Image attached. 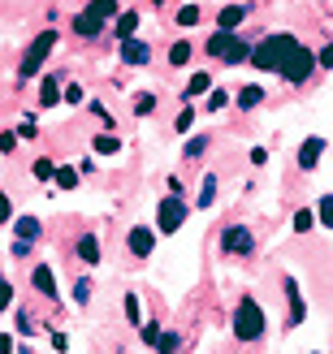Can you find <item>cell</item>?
I'll return each mask as SVG.
<instances>
[{
    "label": "cell",
    "mask_w": 333,
    "mask_h": 354,
    "mask_svg": "<svg viewBox=\"0 0 333 354\" xmlns=\"http://www.w3.org/2000/svg\"><path fill=\"white\" fill-rule=\"evenodd\" d=\"M294 44H299L294 35H269L260 48H251V65H255V69H269V74H273V69L282 74V61L290 57Z\"/></svg>",
    "instance_id": "1"
},
{
    "label": "cell",
    "mask_w": 333,
    "mask_h": 354,
    "mask_svg": "<svg viewBox=\"0 0 333 354\" xmlns=\"http://www.w3.org/2000/svg\"><path fill=\"white\" fill-rule=\"evenodd\" d=\"M234 337L238 342H260L264 337V311H260L255 298H242L234 311Z\"/></svg>",
    "instance_id": "2"
},
{
    "label": "cell",
    "mask_w": 333,
    "mask_h": 354,
    "mask_svg": "<svg viewBox=\"0 0 333 354\" xmlns=\"http://www.w3.org/2000/svg\"><path fill=\"white\" fill-rule=\"evenodd\" d=\"M109 17H117V0H91L78 17H74V35H82V39H91V35L104 30V22Z\"/></svg>",
    "instance_id": "3"
},
{
    "label": "cell",
    "mask_w": 333,
    "mask_h": 354,
    "mask_svg": "<svg viewBox=\"0 0 333 354\" xmlns=\"http://www.w3.org/2000/svg\"><path fill=\"white\" fill-rule=\"evenodd\" d=\"M208 57H217V61H225V65H238V61L251 57V48L242 44L234 30H217L213 39H208Z\"/></svg>",
    "instance_id": "4"
},
{
    "label": "cell",
    "mask_w": 333,
    "mask_h": 354,
    "mask_svg": "<svg viewBox=\"0 0 333 354\" xmlns=\"http://www.w3.org/2000/svg\"><path fill=\"white\" fill-rule=\"evenodd\" d=\"M52 48H57V30H44V35H35V44L26 48V57H22V78H30V74H39Z\"/></svg>",
    "instance_id": "5"
},
{
    "label": "cell",
    "mask_w": 333,
    "mask_h": 354,
    "mask_svg": "<svg viewBox=\"0 0 333 354\" xmlns=\"http://www.w3.org/2000/svg\"><path fill=\"white\" fill-rule=\"evenodd\" d=\"M312 69H316V52H307L303 44H294L290 57L282 61V78H286V82H303Z\"/></svg>",
    "instance_id": "6"
},
{
    "label": "cell",
    "mask_w": 333,
    "mask_h": 354,
    "mask_svg": "<svg viewBox=\"0 0 333 354\" xmlns=\"http://www.w3.org/2000/svg\"><path fill=\"white\" fill-rule=\"evenodd\" d=\"M182 221H186L182 199H178V194H169V199H165L161 207H156V229H161V234H178Z\"/></svg>",
    "instance_id": "7"
},
{
    "label": "cell",
    "mask_w": 333,
    "mask_h": 354,
    "mask_svg": "<svg viewBox=\"0 0 333 354\" xmlns=\"http://www.w3.org/2000/svg\"><path fill=\"white\" fill-rule=\"evenodd\" d=\"M221 246H225V251H230V255H251V229H242V225H230V229H225V238H221Z\"/></svg>",
    "instance_id": "8"
},
{
    "label": "cell",
    "mask_w": 333,
    "mask_h": 354,
    "mask_svg": "<svg viewBox=\"0 0 333 354\" xmlns=\"http://www.w3.org/2000/svg\"><path fill=\"white\" fill-rule=\"evenodd\" d=\"M286 298H290V324H299L303 315H307V307H303V298H299V281H294V277H286Z\"/></svg>",
    "instance_id": "9"
},
{
    "label": "cell",
    "mask_w": 333,
    "mask_h": 354,
    "mask_svg": "<svg viewBox=\"0 0 333 354\" xmlns=\"http://www.w3.org/2000/svg\"><path fill=\"white\" fill-rule=\"evenodd\" d=\"M121 61H126V65H147V44L121 39Z\"/></svg>",
    "instance_id": "10"
},
{
    "label": "cell",
    "mask_w": 333,
    "mask_h": 354,
    "mask_svg": "<svg viewBox=\"0 0 333 354\" xmlns=\"http://www.w3.org/2000/svg\"><path fill=\"white\" fill-rule=\"evenodd\" d=\"M321 151H325V138H307V143L299 147V169H316Z\"/></svg>",
    "instance_id": "11"
},
{
    "label": "cell",
    "mask_w": 333,
    "mask_h": 354,
    "mask_svg": "<svg viewBox=\"0 0 333 354\" xmlns=\"http://www.w3.org/2000/svg\"><path fill=\"white\" fill-rule=\"evenodd\" d=\"M152 246H156V234H152V229H130V251H134V255H152Z\"/></svg>",
    "instance_id": "12"
},
{
    "label": "cell",
    "mask_w": 333,
    "mask_h": 354,
    "mask_svg": "<svg viewBox=\"0 0 333 354\" xmlns=\"http://www.w3.org/2000/svg\"><path fill=\"white\" fill-rule=\"evenodd\" d=\"M39 104H44V109H57V104H61V82L57 78H44L39 82Z\"/></svg>",
    "instance_id": "13"
},
{
    "label": "cell",
    "mask_w": 333,
    "mask_h": 354,
    "mask_svg": "<svg viewBox=\"0 0 333 354\" xmlns=\"http://www.w3.org/2000/svg\"><path fill=\"white\" fill-rule=\"evenodd\" d=\"M78 259L82 263H100V242H96V234H82L78 238Z\"/></svg>",
    "instance_id": "14"
},
{
    "label": "cell",
    "mask_w": 333,
    "mask_h": 354,
    "mask_svg": "<svg viewBox=\"0 0 333 354\" xmlns=\"http://www.w3.org/2000/svg\"><path fill=\"white\" fill-rule=\"evenodd\" d=\"M35 290L48 294V298H57V281H52V268H48V263H39V268H35Z\"/></svg>",
    "instance_id": "15"
},
{
    "label": "cell",
    "mask_w": 333,
    "mask_h": 354,
    "mask_svg": "<svg viewBox=\"0 0 333 354\" xmlns=\"http://www.w3.org/2000/svg\"><path fill=\"white\" fill-rule=\"evenodd\" d=\"M13 234H17V242H35V238H39V221H35V216L13 221Z\"/></svg>",
    "instance_id": "16"
},
{
    "label": "cell",
    "mask_w": 333,
    "mask_h": 354,
    "mask_svg": "<svg viewBox=\"0 0 333 354\" xmlns=\"http://www.w3.org/2000/svg\"><path fill=\"white\" fill-rule=\"evenodd\" d=\"M242 17H247V9H242V5H225L217 22H221V30H234V26L242 22Z\"/></svg>",
    "instance_id": "17"
},
{
    "label": "cell",
    "mask_w": 333,
    "mask_h": 354,
    "mask_svg": "<svg viewBox=\"0 0 333 354\" xmlns=\"http://www.w3.org/2000/svg\"><path fill=\"white\" fill-rule=\"evenodd\" d=\"M138 30V13H117V39H134Z\"/></svg>",
    "instance_id": "18"
},
{
    "label": "cell",
    "mask_w": 333,
    "mask_h": 354,
    "mask_svg": "<svg viewBox=\"0 0 333 354\" xmlns=\"http://www.w3.org/2000/svg\"><path fill=\"white\" fill-rule=\"evenodd\" d=\"M213 199H217V177L208 173V177H204V186H199V207L208 212V207H213Z\"/></svg>",
    "instance_id": "19"
},
{
    "label": "cell",
    "mask_w": 333,
    "mask_h": 354,
    "mask_svg": "<svg viewBox=\"0 0 333 354\" xmlns=\"http://www.w3.org/2000/svg\"><path fill=\"white\" fill-rule=\"evenodd\" d=\"M260 100H264V91H260V86H242V91H238V109H255Z\"/></svg>",
    "instance_id": "20"
},
{
    "label": "cell",
    "mask_w": 333,
    "mask_h": 354,
    "mask_svg": "<svg viewBox=\"0 0 333 354\" xmlns=\"http://www.w3.org/2000/svg\"><path fill=\"white\" fill-rule=\"evenodd\" d=\"M96 151H100V156H113V151H121V138H113V134H100V138H96Z\"/></svg>",
    "instance_id": "21"
},
{
    "label": "cell",
    "mask_w": 333,
    "mask_h": 354,
    "mask_svg": "<svg viewBox=\"0 0 333 354\" xmlns=\"http://www.w3.org/2000/svg\"><path fill=\"white\" fill-rule=\"evenodd\" d=\"M312 225H316V212H307V207H303V212H294V234H307Z\"/></svg>",
    "instance_id": "22"
},
{
    "label": "cell",
    "mask_w": 333,
    "mask_h": 354,
    "mask_svg": "<svg viewBox=\"0 0 333 354\" xmlns=\"http://www.w3.org/2000/svg\"><path fill=\"white\" fill-rule=\"evenodd\" d=\"M169 61H173V65H186V61H190V44H186V39H178V44L169 48Z\"/></svg>",
    "instance_id": "23"
},
{
    "label": "cell",
    "mask_w": 333,
    "mask_h": 354,
    "mask_svg": "<svg viewBox=\"0 0 333 354\" xmlns=\"http://www.w3.org/2000/svg\"><path fill=\"white\" fill-rule=\"evenodd\" d=\"M208 86H213V78H208V74H195V78L186 82V95H204Z\"/></svg>",
    "instance_id": "24"
},
{
    "label": "cell",
    "mask_w": 333,
    "mask_h": 354,
    "mask_svg": "<svg viewBox=\"0 0 333 354\" xmlns=\"http://www.w3.org/2000/svg\"><path fill=\"white\" fill-rule=\"evenodd\" d=\"M178 346H182V342H178V333H161V337H156V350H161V354H173Z\"/></svg>",
    "instance_id": "25"
},
{
    "label": "cell",
    "mask_w": 333,
    "mask_h": 354,
    "mask_svg": "<svg viewBox=\"0 0 333 354\" xmlns=\"http://www.w3.org/2000/svg\"><path fill=\"white\" fill-rule=\"evenodd\" d=\"M199 22V5H182L178 9V26H195Z\"/></svg>",
    "instance_id": "26"
},
{
    "label": "cell",
    "mask_w": 333,
    "mask_h": 354,
    "mask_svg": "<svg viewBox=\"0 0 333 354\" xmlns=\"http://www.w3.org/2000/svg\"><path fill=\"white\" fill-rule=\"evenodd\" d=\"M57 186L61 190H74L78 186V169H57Z\"/></svg>",
    "instance_id": "27"
},
{
    "label": "cell",
    "mask_w": 333,
    "mask_h": 354,
    "mask_svg": "<svg viewBox=\"0 0 333 354\" xmlns=\"http://www.w3.org/2000/svg\"><path fill=\"white\" fill-rule=\"evenodd\" d=\"M316 216H321L325 229H333V194H325V199H321V212H316Z\"/></svg>",
    "instance_id": "28"
},
{
    "label": "cell",
    "mask_w": 333,
    "mask_h": 354,
    "mask_svg": "<svg viewBox=\"0 0 333 354\" xmlns=\"http://www.w3.org/2000/svg\"><path fill=\"white\" fill-rule=\"evenodd\" d=\"M52 177H57L52 160H35V182H52Z\"/></svg>",
    "instance_id": "29"
},
{
    "label": "cell",
    "mask_w": 333,
    "mask_h": 354,
    "mask_svg": "<svg viewBox=\"0 0 333 354\" xmlns=\"http://www.w3.org/2000/svg\"><path fill=\"white\" fill-rule=\"evenodd\" d=\"M9 303H13V286H9V277H0V315L9 311Z\"/></svg>",
    "instance_id": "30"
},
{
    "label": "cell",
    "mask_w": 333,
    "mask_h": 354,
    "mask_svg": "<svg viewBox=\"0 0 333 354\" xmlns=\"http://www.w3.org/2000/svg\"><path fill=\"white\" fill-rule=\"evenodd\" d=\"M204 147H208V138H190V143H186V156H190V160H199Z\"/></svg>",
    "instance_id": "31"
},
{
    "label": "cell",
    "mask_w": 333,
    "mask_h": 354,
    "mask_svg": "<svg viewBox=\"0 0 333 354\" xmlns=\"http://www.w3.org/2000/svg\"><path fill=\"white\" fill-rule=\"evenodd\" d=\"M225 104H230V95H225V91H213V95H208V109H213V113H221Z\"/></svg>",
    "instance_id": "32"
},
{
    "label": "cell",
    "mask_w": 333,
    "mask_h": 354,
    "mask_svg": "<svg viewBox=\"0 0 333 354\" xmlns=\"http://www.w3.org/2000/svg\"><path fill=\"white\" fill-rule=\"evenodd\" d=\"M190 121H195V109H182V113H178V134L190 130Z\"/></svg>",
    "instance_id": "33"
},
{
    "label": "cell",
    "mask_w": 333,
    "mask_h": 354,
    "mask_svg": "<svg viewBox=\"0 0 333 354\" xmlns=\"http://www.w3.org/2000/svg\"><path fill=\"white\" fill-rule=\"evenodd\" d=\"M126 315H130V324H138V315H143V311H138V298H134V294H126Z\"/></svg>",
    "instance_id": "34"
},
{
    "label": "cell",
    "mask_w": 333,
    "mask_h": 354,
    "mask_svg": "<svg viewBox=\"0 0 333 354\" xmlns=\"http://www.w3.org/2000/svg\"><path fill=\"white\" fill-rule=\"evenodd\" d=\"M134 109H138V113H143V117H147V113L156 109V100H152V95H138V100H134Z\"/></svg>",
    "instance_id": "35"
},
{
    "label": "cell",
    "mask_w": 333,
    "mask_h": 354,
    "mask_svg": "<svg viewBox=\"0 0 333 354\" xmlns=\"http://www.w3.org/2000/svg\"><path fill=\"white\" fill-rule=\"evenodd\" d=\"M13 147H17V134H13V130H9V134H0V151H5V156H9Z\"/></svg>",
    "instance_id": "36"
},
{
    "label": "cell",
    "mask_w": 333,
    "mask_h": 354,
    "mask_svg": "<svg viewBox=\"0 0 333 354\" xmlns=\"http://www.w3.org/2000/svg\"><path fill=\"white\" fill-rule=\"evenodd\" d=\"M156 337H161V324H143V342L156 346Z\"/></svg>",
    "instance_id": "37"
},
{
    "label": "cell",
    "mask_w": 333,
    "mask_h": 354,
    "mask_svg": "<svg viewBox=\"0 0 333 354\" xmlns=\"http://www.w3.org/2000/svg\"><path fill=\"white\" fill-rule=\"evenodd\" d=\"M35 130H39V126H35V117H26L22 130H17V138H35Z\"/></svg>",
    "instance_id": "38"
},
{
    "label": "cell",
    "mask_w": 333,
    "mask_h": 354,
    "mask_svg": "<svg viewBox=\"0 0 333 354\" xmlns=\"http://www.w3.org/2000/svg\"><path fill=\"white\" fill-rule=\"evenodd\" d=\"M5 221H13V203L5 199V194H0V225H5Z\"/></svg>",
    "instance_id": "39"
},
{
    "label": "cell",
    "mask_w": 333,
    "mask_h": 354,
    "mask_svg": "<svg viewBox=\"0 0 333 354\" xmlns=\"http://www.w3.org/2000/svg\"><path fill=\"white\" fill-rule=\"evenodd\" d=\"M87 294H91V281H78V286H74V298H78V303H87Z\"/></svg>",
    "instance_id": "40"
},
{
    "label": "cell",
    "mask_w": 333,
    "mask_h": 354,
    "mask_svg": "<svg viewBox=\"0 0 333 354\" xmlns=\"http://www.w3.org/2000/svg\"><path fill=\"white\" fill-rule=\"evenodd\" d=\"M52 350H61V354L69 350V337H65V333H52Z\"/></svg>",
    "instance_id": "41"
},
{
    "label": "cell",
    "mask_w": 333,
    "mask_h": 354,
    "mask_svg": "<svg viewBox=\"0 0 333 354\" xmlns=\"http://www.w3.org/2000/svg\"><path fill=\"white\" fill-rule=\"evenodd\" d=\"M17 333H26V337H30V333H35V324H30V315H17Z\"/></svg>",
    "instance_id": "42"
},
{
    "label": "cell",
    "mask_w": 333,
    "mask_h": 354,
    "mask_svg": "<svg viewBox=\"0 0 333 354\" xmlns=\"http://www.w3.org/2000/svg\"><path fill=\"white\" fill-rule=\"evenodd\" d=\"M316 61H321V65H325V69H333V44H329V48H325V52H321V57H316Z\"/></svg>",
    "instance_id": "43"
},
{
    "label": "cell",
    "mask_w": 333,
    "mask_h": 354,
    "mask_svg": "<svg viewBox=\"0 0 333 354\" xmlns=\"http://www.w3.org/2000/svg\"><path fill=\"white\" fill-rule=\"evenodd\" d=\"M0 354H13V337H9V333H0Z\"/></svg>",
    "instance_id": "44"
}]
</instances>
